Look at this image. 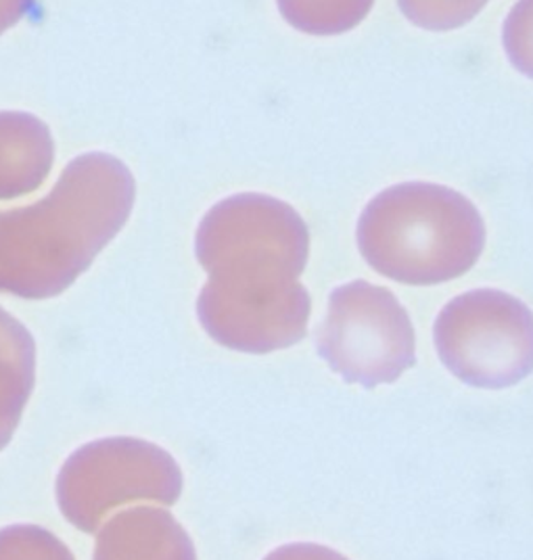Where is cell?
<instances>
[{
	"instance_id": "obj_1",
	"label": "cell",
	"mask_w": 533,
	"mask_h": 560,
	"mask_svg": "<svg viewBox=\"0 0 533 560\" xmlns=\"http://www.w3.org/2000/svg\"><path fill=\"white\" fill-rule=\"evenodd\" d=\"M195 252L209 275L197 316L216 343L270 353L302 341L312 310L300 282L310 231L289 203L255 192L232 195L199 224Z\"/></svg>"
},
{
	"instance_id": "obj_2",
	"label": "cell",
	"mask_w": 533,
	"mask_h": 560,
	"mask_svg": "<svg viewBox=\"0 0 533 560\" xmlns=\"http://www.w3.org/2000/svg\"><path fill=\"white\" fill-rule=\"evenodd\" d=\"M358 247L379 275L402 284H440L466 275L486 247L479 210L454 188L404 183L360 213Z\"/></svg>"
},
{
	"instance_id": "obj_3",
	"label": "cell",
	"mask_w": 533,
	"mask_h": 560,
	"mask_svg": "<svg viewBox=\"0 0 533 560\" xmlns=\"http://www.w3.org/2000/svg\"><path fill=\"white\" fill-rule=\"evenodd\" d=\"M71 170L38 206L0 213V293L47 300L63 293L128 218L114 213H66Z\"/></svg>"
},
{
	"instance_id": "obj_4",
	"label": "cell",
	"mask_w": 533,
	"mask_h": 560,
	"mask_svg": "<svg viewBox=\"0 0 533 560\" xmlns=\"http://www.w3.org/2000/svg\"><path fill=\"white\" fill-rule=\"evenodd\" d=\"M185 486L178 463L140 438H103L78 447L57 475L59 511L76 529L94 536L117 511L172 506Z\"/></svg>"
},
{
	"instance_id": "obj_5",
	"label": "cell",
	"mask_w": 533,
	"mask_h": 560,
	"mask_svg": "<svg viewBox=\"0 0 533 560\" xmlns=\"http://www.w3.org/2000/svg\"><path fill=\"white\" fill-rule=\"evenodd\" d=\"M445 369L471 387L505 389L533 373V312L498 289L445 305L433 328Z\"/></svg>"
},
{
	"instance_id": "obj_6",
	"label": "cell",
	"mask_w": 533,
	"mask_h": 560,
	"mask_svg": "<svg viewBox=\"0 0 533 560\" xmlns=\"http://www.w3.org/2000/svg\"><path fill=\"white\" fill-rule=\"evenodd\" d=\"M321 358L349 385H390L417 362L406 307L385 287L354 280L331 293L316 335Z\"/></svg>"
},
{
	"instance_id": "obj_7",
	"label": "cell",
	"mask_w": 533,
	"mask_h": 560,
	"mask_svg": "<svg viewBox=\"0 0 533 560\" xmlns=\"http://www.w3.org/2000/svg\"><path fill=\"white\" fill-rule=\"evenodd\" d=\"M93 560H197V552L170 511L137 504L112 514L96 529Z\"/></svg>"
},
{
	"instance_id": "obj_8",
	"label": "cell",
	"mask_w": 533,
	"mask_h": 560,
	"mask_svg": "<svg viewBox=\"0 0 533 560\" xmlns=\"http://www.w3.org/2000/svg\"><path fill=\"white\" fill-rule=\"evenodd\" d=\"M36 385V341L0 307V452L13 440Z\"/></svg>"
},
{
	"instance_id": "obj_9",
	"label": "cell",
	"mask_w": 533,
	"mask_h": 560,
	"mask_svg": "<svg viewBox=\"0 0 533 560\" xmlns=\"http://www.w3.org/2000/svg\"><path fill=\"white\" fill-rule=\"evenodd\" d=\"M280 15L303 34L337 36L371 13L374 0H277Z\"/></svg>"
},
{
	"instance_id": "obj_10",
	"label": "cell",
	"mask_w": 533,
	"mask_h": 560,
	"mask_svg": "<svg viewBox=\"0 0 533 560\" xmlns=\"http://www.w3.org/2000/svg\"><path fill=\"white\" fill-rule=\"evenodd\" d=\"M0 560H76L66 541L40 525H9L0 529Z\"/></svg>"
},
{
	"instance_id": "obj_11",
	"label": "cell",
	"mask_w": 533,
	"mask_h": 560,
	"mask_svg": "<svg viewBox=\"0 0 533 560\" xmlns=\"http://www.w3.org/2000/svg\"><path fill=\"white\" fill-rule=\"evenodd\" d=\"M487 2L489 0H397L410 24L431 32L463 27L482 13Z\"/></svg>"
},
{
	"instance_id": "obj_12",
	"label": "cell",
	"mask_w": 533,
	"mask_h": 560,
	"mask_svg": "<svg viewBox=\"0 0 533 560\" xmlns=\"http://www.w3.org/2000/svg\"><path fill=\"white\" fill-rule=\"evenodd\" d=\"M510 63L533 80V0H519L502 30Z\"/></svg>"
},
{
	"instance_id": "obj_13",
	"label": "cell",
	"mask_w": 533,
	"mask_h": 560,
	"mask_svg": "<svg viewBox=\"0 0 533 560\" xmlns=\"http://www.w3.org/2000/svg\"><path fill=\"white\" fill-rule=\"evenodd\" d=\"M264 560H349L318 544H287L270 552Z\"/></svg>"
}]
</instances>
